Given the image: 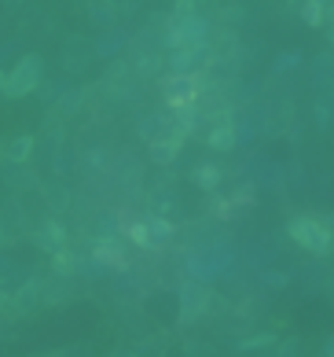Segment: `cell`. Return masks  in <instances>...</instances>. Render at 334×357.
Listing matches in <instances>:
<instances>
[{"label": "cell", "mask_w": 334, "mask_h": 357, "mask_svg": "<svg viewBox=\"0 0 334 357\" xmlns=\"http://www.w3.org/2000/svg\"><path fill=\"white\" fill-rule=\"evenodd\" d=\"M290 236L312 254H327L331 251V232H327V225H320L316 218H294L290 221Z\"/></svg>", "instance_id": "cell-1"}, {"label": "cell", "mask_w": 334, "mask_h": 357, "mask_svg": "<svg viewBox=\"0 0 334 357\" xmlns=\"http://www.w3.org/2000/svg\"><path fill=\"white\" fill-rule=\"evenodd\" d=\"M37 74H41V59H37V56L23 59V67H19L15 78L8 81V96H23V92H30V89L37 85Z\"/></svg>", "instance_id": "cell-2"}, {"label": "cell", "mask_w": 334, "mask_h": 357, "mask_svg": "<svg viewBox=\"0 0 334 357\" xmlns=\"http://www.w3.org/2000/svg\"><path fill=\"white\" fill-rule=\"evenodd\" d=\"M301 15H305V23H309V26H320V23H323V0H305Z\"/></svg>", "instance_id": "cell-3"}, {"label": "cell", "mask_w": 334, "mask_h": 357, "mask_svg": "<svg viewBox=\"0 0 334 357\" xmlns=\"http://www.w3.org/2000/svg\"><path fill=\"white\" fill-rule=\"evenodd\" d=\"M232 144H235V133H232V125H221L217 133L210 136V147H217V151H221V147H232Z\"/></svg>", "instance_id": "cell-4"}, {"label": "cell", "mask_w": 334, "mask_h": 357, "mask_svg": "<svg viewBox=\"0 0 334 357\" xmlns=\"http://www.w3.org/2000/svg\"><path fill=\"white\" fill-rule=\"evenodd\" d=\"M217 177H221V173L213 170V166H199L195 170V181H199L202 188H217Z\"/></svg>", "instance_id": "cell-5"}, {"label": "cell", "mask_w": 334, "mask_h": 357, "mask_svg": "<svg viewBox=\"0 0 334 357\" xmlns=\"http://www.w3.org/2000/svg\"><path fill=\"white\" fill-rule=\"evenodd\" d=\"M96 254H100L103 258V262H111V265H118V269H125V254L122 251H118V247H100V251H96Z\"/></svg>", "instance_id": "cell-6"}, {"label": "cell", "mask_w": 334, "mask_h": 357, "mask_svg": "<svg viewBox=\"0 0 334 357\" xmlns=\"http://www.w3.org/2000/svg\"><path fill=\"white\" fill-rule=\"evenodd\" d=\"M23 151H30V140H19V144H12V155L23 159Z\"/></svg>", "instance_id": "cell-7"}]
</instances>
